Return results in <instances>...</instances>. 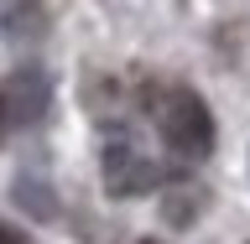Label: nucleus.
Here are the masks:
<instances>
[{
	"label": "nucleus",
	"mask_w": 250,
	"mask_h": 244,
	"mask_svg": "<svg viewBox=\"0 0 250 244\" xmlns=\"http://www.w3.org/2000/svg\"><path fill=\"white\" fill-rule=\"evenodd\" d=\"M156 125H162V140H167L177 156H188V161H203V156L214 151V114L203 109V99L193 89L162 94Z\"/></svg>",
	"instance_id": "obj_1"
},
{
	"label": "nucleus",
	"mask_w": 250,
	"mask_h": 244,
	"mask_svg": "<svg viewBox=\"0 0 250 244\" xmlns=\"http://www.w3.org/2000/svg\"><path fill=\"white\" fill-rule=\"evenodd\" d=\"M104 182H109V192L136 198V192H146L156 182V167L141 151H130V146H109L104 151Z\"/></svg>",
	"instance_id": "obj_2"
},
{
	"label": "nucleus",
	"mask_w": 250,
	"mask_h": 244,
	"mask_svg": "<svg viewBox=\"0 0 250 244\" xmlns=\"http://www.w3.org/2000/svg\"><path fill=\"white\" fill-rule=\"evenodd\" d=\"M47 109V83L42 73H16L11 83H5V99H0V114H11V120H37Z\"/></svg>",
	"instance_id": "obj_3"
},
{
	"label": "nucleus",
	"mask_w": 250,
	"mask_h": 244,
	"mask_svg": "<svg viewBox=\"0 0 250 244\" xmlns=\"http://www.w3.org/2000/svg\"><path fill=\"white\" fill-rule=\"evenodd\" d=\"M0 244H26V234H21V229H5V224H0Z\"/></svg>",
	"instance_id": "obj_4"
},
{
	"label": "nucleus",
	"mask_w": 250,
	"mask_h": 244,
	"mask_svg": "<svg viewBox=\"0 0 250 244\" xmlns=\"http://www.w3.org/2000/svg\"><path fill=\"white\" fill-rule=\"evenodd\" d=\"M0 120H5V114H0Z\"/></svg>",
	"instance_id": "obj_5"
},
{
	"label": "nucleus",
	"mask_w": 250,
	"mask_h": 244,
	"mask_svg": "<svg viewBox=\"0 0 250 244\" xmlns=\"http://www.w3.org/2000/svg\"><path fill=\"white\" fill-rule=\"evenodd\" d=\"M146 244H151V239H146Z\"/></svg>",
	"instance_id": "obj_6"
}]
</instances>
